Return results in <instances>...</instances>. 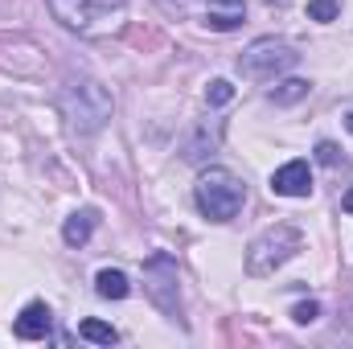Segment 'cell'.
<instances>
[{
  "label": "cell",
  "mask_w": 353,
  "mask_h": 349,
  "mask_svg": "<svg viewBox=\"0 0 353 349\" xmlns=\"http://www.w3.org/2000/svg\"><path fill=\"white\" fill-rule=\"evenodd\" d=\"M193 197H197V210L210 222H230L243 210V201H247V185H243L239 173H230L222 165H210V169H201V177H197Z\"/></svg>",
  "instance_id": "cell-1"
},
{
  "label": "cell",
  "mask_w": 353,
  "mask_h": 349,
  "mask_svg": "<svg viewBox=\"0 0 353 349\" xmlns=\"http://www.w3.org/2000/svg\"><path fill=\"white\" fill-rule=\"evenodd\" d=\"M46 4L66 29H74L83 37H99V33L119 29L123 12H128V0H46Z\"/></svg>",
  "instance_id": "cell-2"
},
{
  "label": "cell",
  "mask_w": 353,
  "mask_h": 349,
  "mask_svg": "<svg viewBox=\"0 0 353 349\" xmlns=\"http://www.w3.org/2000/svg\"><path fill=\"white\" fill-rule=\"evenodd\" d=\"M62 111H66V119L79 136H90L111 119V94L94 79H74L62 90Z\"/></svg>",
  "instance_id": "cell-3"
},
{
  "label": "cell",
  "mask_w": 353,
  "mask_h": 349,
  "mask_svg": "<svg viewBox=\"0 0 353 349\" xmlns=\"http://www.w3.org/2000/svg\"><path fill=\"white\" fill-rule=\"evenodd\" d=\"M300 247H304V235H300L296 226L279 222V226L263 230V235L251 243V251H247V271H251V275H271L275 267H283V263L292 259Z\"/></svg>",
  "instance_id": "cell-4"
},
{
  "label": "cell",
  "mask_w": 353,
  "mask_h": 349,
  "mask_svg": "<svg viewBox=\"0 0 353 349\" xmlns=\"http://www.w3.org/2000/svg\"><path fill=\"white\" fill-rule=\"evenodd\" d=\"M296 58H300V54H296L283 37H259V41H251V46L243 50L239 74H243V79H255V83H271L275 74L292 70Z\"/></svg>",
  "instance_id": "cell-5"
},
{
  "label": "cell",
  "mask_w": 353,
  "mask_h": 349,
  "mask_svg": "<svg viewBox=\"0 0 353 349\" xmlns=\"http://www.w3.org/2000/svg\"><path fill=\"white\" fill-rule=\"evenodd\" d=\"M271 193L279 197H308L312 193V169L308 161H288L283 169L271 173Z\"/></svg>",
  "instance_id": "cell-6"
},
{
  "label": "cell",
  "mask_w": 353,
  "mask_h": 349,
  "mask_svg": "<svg viewBox=\"0 0 353 349\" xmlns=\"http://www.w3.org/2000/svg\"><path fill=\"white\" fill-rule=\"evenodd\" d=\"M50 325H54L50 308H46L41 300H29V304L21 308V317L12 321V333H17L21 341H41V337H50Z\"/></svg>",
  "instance_id": "cell-7"
},
{
  "label": "cell",
  "mask_w": 353,
  "mask_h": 349,
  "mask_svg": "<svg viewBox=\"0 0 353 349\" xmlns=\"http://www.w3.org/2000/svg\"><path fill=\"white\" fill-rule=\"evenodd\" d=\"M247 17V0H205V25L226 33V29H239Z\"/></svg>",
  "instance_id": "cell-8"
},
{
  "label": "cell",
  "mask_w": 353,
  "mask_h": 349,
  "mask_svg": "<svg viewBox=\"0 0 353 349\" xmlns=\"http://www.w3.org/2000/svg\"><path fill=\"white\" fill-rule=\"evenodd\" d=\"M218 140H222V123H218V119H214V123H201V128L185 140L181 157H185V161H201L205 152H214V148H218Z\"/></svg>",
  "instance_id": "cell-9"
},
{
  "label": "cell",
  "mask_w": 353,
  "mask_h": 349,
  "mask_svg": "<svg viewBox=\"0 0 353 349\" xmlns=\"http://www.w3.org/2000/svg\"><path fill=\"white\" fill-rule=\"evenodd\" d=\"M94 292H99L103 300H123V296L132 292V283H128V275H123V271L103 267V271L94 275Z\"/></svg>",
  "instance_id": "cell-10"
},
{
  "label": "cell",
  "mask_w": 353,
  "mask_h": 349,
  "mask_svg": "<svg viewBox=\"0 0 353 349\" xmlns=\"http://www.w3.org/2000/svg\"><path fill=\"white\" fill-rule=\"evenodd\" d=\"M94 222H99L94 210H79V214H70L66 226H62V239H66L70 247H83V243L90 239V230H94Z\"/></svg>",
  "instance_id": "cell-11"
},
{
  "label": "cell",
  "mask_w": 353,
  "mask_h": 349,
  "mask_svg": "<svg viewBox=\"0 0 353 349\" xmlns=\"http://www.w3.org/2000/svg\"><path fill=\"white\" fill-rule=\"evenodd\" d=\"M79 337H87V341H94V346H115V341H119V333H115L111 325H103V321H94V317L79 325Z\"/></svg>",
  "instance_id": "cell-12"
},
{
  "label": "cell",
  "mask_w": 353,
  "mask_h": 349,
  "mask_svg": "<svg viewBox=\"0 0 353 349\" xmlns=\"http://www.w3.org/2000/svg\"><path fill=\"white\" fill-rule=\"evenodd\" d=\"M304 94H308V83L304 79H288V83H279V87L271 90V103H296Z\"/></svg>",
  "instance_id": "cell-13"
},
{
  "label": "cell",
  "mask_w": 353,
  "mask_h": 349,
  "mask_svg": "<svg viewBox=\"0 0 353 349\" xmlns=\"http://www.w3.org/2000/svg\"><path fill=\"white\" fill-rule=\"evenodd\" d=\"M230 99H234V87H230L226 79H214L210 90H205V103H210V107H222V103H230Z\"/></svg>",
  "instance_id": "cell-14"
},
{
  "label": "cell",
  "mask_w": 353,
  "mask_h": 349,
  "mask_svg": "<svg viewBox=\"0 0 353 349\" xmlns=\"http://www.w3.org/2000/svg\"><path fill=\"white\" fill-rule=\"evenodd\" d=\"M341 12V0H308V17L312 21H333Z\"/></svg>",
  "instance_id": "cell-15"
},
{
  "label": "cell",
  "mask_w": 353,
  "mask_h": 349,
  "mask_svg": "<svg viewBox=\"0 0 353 349\" xmlns=\"http://www.w3.org/2000/svg\"><path fill=\"white\" fill-rule=\"evenodd\" d=\"M316 317H321V304H316V300H308V304H296V308H292V321H296V325H312Z\"/></svg>",
  "instance_id": "cell-16"
},
{
  "label": "cell",
  "mask_w": 353,
  "mask_h": 349,
  "mask_svg": "<svg viewBox=\"0 0 353 349\" xmlns=\"http://www.w3.org/2000/svg\"><path fill=\"white\" fill-rule=\"evenodd\" d=\"M316 152H321V161H325V165H333V161H337V148H333L329 140H325V144H316Z\"/></svg>",
  "instance_id": "cell-17"
},
{
  "label": "cell",
  "mask_w": 353,
  "mask_h": 349,
  "mask_svg": "<svg viewBox=\"0 0 353 349\" xmlns=\"http://www.w3.org/2000/svg\"><path fill=\"white\" fill-rule=\"evenodd\" d=\"M341 210H345V214H353V189L345 193V197H341Z\"/></svg>",
  "instance_id": "cell-18"
},
{
  "label": "cell",
  "mask_w": 353,
  "mask_h": 349,
  "mask_svg": "<svg viewBox=\"0 0 353 349\" xmlns=\"http://www.w3.org/2000/svg\"><path fill=\"white\" fill-rule=\"evenodd\" d=\"M345 128H350V132H353V103H350V107H345Z\"/></svg>",
  "instance_id": "cell-19"
}]
</instances>
